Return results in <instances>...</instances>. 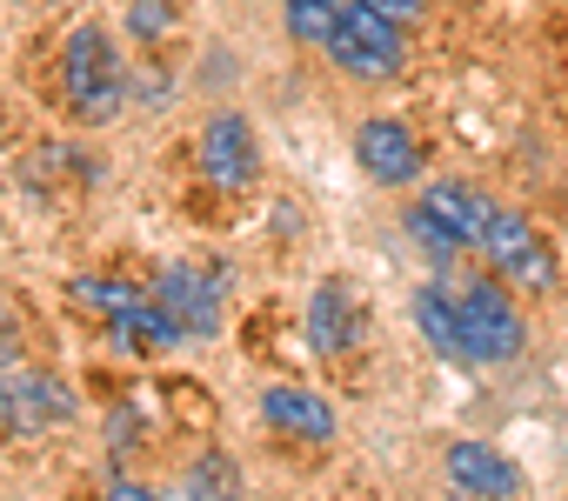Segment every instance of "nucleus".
<instances>
[{
  "mask_svg": "<svg viewBox=\"0 0 568 501\" xmlns=\"http://www.w3.org/2000/svg\"><path fill=\"white\" fill-rule=\"evenodd\" d=\"M154 301L181 321V335H221V288H214V275H201V268H168L161 275V288H154Z\"/></svg>",
  "mask_w": 568,
  "mask_h": 501,
  "instance_id": "obj_9",
  "label": "nucleus"
},
{
  "mask_svg": "<svg viewBox=\"0 0 568 501\" xmlns=\"http://www.w3.org/2000/svg\"><path fill=\"white\" fill-rule=\"evenodd\" d=\"M261 415L274 434H295V441H328L335 434V408L308 388H267L261 395Z\"/></svg>",
  "mask_w": 568,
  "mask_h": 501,
  "instance_id": "obj_11",
  "label": "nucleus"
},
{
  "mask_svg": "<svg viewBox=\"0 0 568 501\" xmlns=\"http://www.w3.org/2000/svg\"><path fill=\"white\" fill-rule=\"evenodd\" d=\"M402 54H408L402 21L368 8V0H355V8L342 14V28H335V41H328V61L342 74H355V81H388L402 68Z\"/></svg>",
  "mask_w": 568,
  "mask_h": 501,
  "instance_id": "obj_2",
  "label": "nucleus"
},
{
  "mask_svg": "<svg viewBox=\"0 0 568 501\" xmlns=\"http://www.w3.org/2000/svg\"><path fill=\"white\" fill-rule=\"evenodd\" d=\"M61 81H68V108L81 114V121H114L121 114V88H128V74H121V61H114V41L88 21V28H74L68 34V54H61Z\"/></svg>",
  "mask_w": 568,
  "mask_h": 501,
  "instance_id": "obj_1",
  "label": "nucleus"
},
{
  "mask_svg": "<svg viewBox=\"0 0 568 501\" xmlns=\"http://www.w3.org/2000/svg\"><path fill=\"white\" fill-rule=\"evenodd\" d=\"M415 328H422V341H428L442 361H475L468 328H462V301H455V295H442V288H415Z\"/></svg>",
  "mask_w": 568,
  "mask_h": 501,
  "instance_id": "obj_13",
  "label": "nucleus"
},
{
  "mask_svg": "<svg viewBox=\"0 0 568 501\" xmlns=\"http://www.w3.org/2000/svg\"><path fill=\"white\" fill-rule=\"evenodd\" d=\"M342 0H288V34L295 41H315V48H328L335 41V28H342Z\"/></svg>",
  "mask_w": 568,
  "mask_h": 501,
  "instance_id": "obj_17",
  "label": "nucleus"
},
{
  "mask_svg": "<svg viewBox=\"0 0 568 501\" xmlns=\"http://www.w3.org/2000/svg\"><path fill=\"white\" fill-rule=\"evenodd\" d=\"M68 295H74L81 308L108 315V321H121V315H134V308H148V301H154L148 288H128V282H74Z\"/></svg>",
  "mask_w": 568,
  "mask_h": 501,
  "instance_id": "obj_16",
  "label": "nucleus"
},
{
  "mask_svg": "<svg viewBox=\"0 0 568 501\" xmlns=\"http://www.w3.org/2000/svg\"><path fill=\"white\" fill-rule=\"evenodd\" d=\"M455 301H462V328H468L475 361H515L521 355L528 328H521L515 301L501 295V282H468V288H455Z\"/></svg>",
  "mask_w": 568,
  "mask_h": 501,
  "instance_id": "obj_3",
  "label": "nucleus"
},
{
  "mask_svg": "<svg viewBox=\"0 0 568 501\" xmlns=\"http://www.w3.org/2000/svg\"><path fill=\"white\" fill-rule=\"evenodd\" d=\"M114 341L134 348V355H148V348H174V341H181V321H174L161 301H148V308H134V315L114 321Z\"/></svg>",
  "mask_w": 568,
  "mask_h": 501,
  "instance_id": "obj_14",
  "label": "nucleus"
},
{
  "mask_svg": "<svg viewBox=\"0 0 568 501\" xmlns=\"http://www.w3.org/2000/svg\"><path fill=\"white\" fill-rule=\"evenodd\" d=\"M355 161H362L368 181L408 187V181L422 174V141H415L402 121H362V127H355Z\"/></svg>",
  "mask_w": 568,
  "mask_h": 501,
  "instance_id": "obj_7",
  "label": "nucleus"
},
{
  "mask_svg": "<svg viewBox=\"0 0 568 501\" xmlns=\"http://www.w3.org/2000/svg\"><path fill=\"white\" fill-rule=\"evenodd\" d=\"M0 421L8 428H61V421H74V395L28 361L0 368Z\"/></svg>",
  "mask_w": 568,
  "mask_h": 501,
  "instance_id": "obj_4",
  "label": "nucleus"
},
{
  "mask_svg": "<svg viewBox=\"0 0 568 501\" xmlns=\"http://www.w3.org/2000/svg\"><path fill=\"white\" fill-rule=\"evenodd\" d=\"M101 501H161V494H154V488H141V481H128V474H114Z\"/></svg>",
  "mask_w": 568,
  "mask_h": 501,
  "instance_id": "obj_20",
  "label": "nucleus"
},
{
  "mask_svg": "<svg viewBox=\"0 0 568 501\" xmlns=\"http://www.w3.org/2000/svg\"><path fill=\"white\" fill-rule=\"evenodd\" d=\"M368 8H382V14H395V21H415L428 0H368Z\"/></svg>",
  "mask_w": 568,
  "mask_h": 501,
  "instance_id": "obj_22",
  "label": "nucleus"
},
{
  "mask_svg": "<svg viewBox=\"0 0 568 501\" xmlns=\"http://www.w3.org/2000/svg\"><path fill=\"white\" fill-rule=\"evenodd\" d=\"M448 481H455L468 501H515V494H521L515 461H508L501 448H488V441H455V448H448Z\"/></svg>",
  "mask_w": 568,
  "mask_h": 501,
  "instance_id": "obj_8",
  "label": "nucleus"
},
{
  "mask_svg": "<svg viewBox=\"0 0 568 501\" xmlns=\"http://www.w3.org/2000/svg\"><path fill=\"white\" fill-rule=\"evenodd\" d=\"M254 167H261V154H254V127H247L241 114H214L207 134H201V174H207L214 187L241 194V187H254Z\"/></svg>",
  "mask_w": 568,
  "mask_h": 501,
  "instance_id": "obj_6",
  "label": "nucleus"
},
{
  "mask_svg": "<svg viewBox=\"0 0 568 501\" xmlns=\"http://www.w3.org/2000/svg\"><path fill=\"white\" fill-rule=\"evenodd\" d=\"M0 368H21V335H14L8 315H0Z\"/></svg>",
  "mask_w": 568,
  "mask_h": 501,
  "instance_id": "obj_21",
  "label": "nucleus"
},
{
  "mask_svg": "<svg viewBox=\"0 0 568 501\" xmlns=\"http://www.w3.org/2000/svg\"><path fill=\"white\" fill-rule=\"evenodd\" d=\"M355 335H362V308L348 301L342 282H322V288L308 295V348H315L322 361H335V355H348Z\"/></svg>",
  "mask_w": 568,
  "mask_h": 501,
  "instance_id": "obj_10",
  "label": "nucleus"
},
{
  "mask_svg": "<svg viewBox=\"0 0 568 501\" xmlns=\"http://www.w3.org/2000/svg\"><path fill=\"white\" fill-rule=\"evenodd\" d=\"M408 234L422 241V255H435V262H448V255H455V247H462V241H455V234H448V227H442V221H435L428 207H422V201L408 207Z\"/></svg>",
  "mask_w": 568,
  "mask_h": 501,
  "instance_id": "obj_18",
  "label": "nucleus"
},
{
  "mask_svg": "<svg viewBox=\"0 0 568 501\" xmlns=\"http://www.w3.org/2000/svg\"><path fill=\"white\" fill-rule=\"evenodd\" d=\"M481 247H488V268H495V275H508V282H521V288H548V282H555L548 247H541V241H535V227H528V221H515V214H495V221H488V234H481Z\"/></svg>",
  "mask_w": 568,
  "mask_h": 501,
  "instance_id": "obj_5",
  "label": "nucleus"
},
{
  "mask_svg": "<svg viewBox=\"0 0 568 501\" xmlns=\"http://www.w3.org/2000/svg\"><path fill=\"white\" fill-rule=\"evenodd\" d=\"M187 501H241V461L207 448L194 468H187Z\"/></svg>",
  "mask_w": 568,
  "mask_h": 501,
  "instance_id": "obj_15",
  "label": "nucleus"
},
{
  "mask_svg": "<svg viewBox=\"0 0 568 501\" xmlns=\"http://www.w3.org/2000/svg\"><path fill=\"white\" fill-rule=\"evenodd\" d=\"M422 207H428L462 247H481V234H488V221H495V207H488L475 187H462V181H435V187L422 194Z\"/></svg>",
  "mask_w": 568,
  "mask_h": 501,
  "instance_id": "obj_12",
  "label": "nucleus"
},
{
  "mask_svg": "<svg viewBox=\"0 0 568 501\" xmlns=\"http://www.w3.org/2000/svg\"><path fill=\"white\" fill-rule=\"evenodd\" d=\"M128 28H134L141 41H161V34L174 28V0H128Z\"/></svg>",
  "mask_w": 568,
  "mask_h": 501,
  "instance_id": "obj_19",
  "label": "nucleus"
}]
</instances>
